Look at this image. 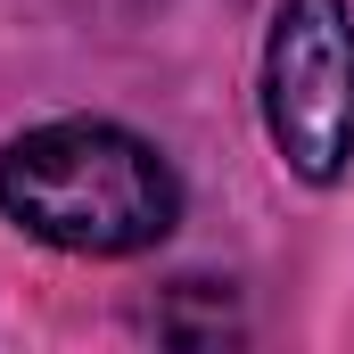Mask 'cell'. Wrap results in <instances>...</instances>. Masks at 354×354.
<instances>
[{
	"label": "cell",
	"mask_w": 354,
	"mask_h": 354,
	"mask_svg": "<svg viewBox=\"0 0 354 354\" xmlns=\"http://www.w3.org/2000/svg\"><path fill=\"white\" fill-rule=\"evenodd\" d=\"M0 214L66 256H140L181 223V181L140 132L58 115L0 149Z\"/></svg>",
	"instance_id": "6da1fadb"
},
{
	"label": "cell",
	"mask_w": 354,
	"mask_h": 354,
	"mask_svg": "<svg viewBox=\"0 0 354 354\" xmlns=\"http://www.w3.org/2000/svg\"><path fill=\"white\" fill-rule=\"evenodd\" d=\"M264 132L297 181L354 165V17L346 0H280L264 33Z\"/></svg>",
	"instance_id": "7a4b0ae2"
}]
</instances>
